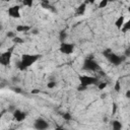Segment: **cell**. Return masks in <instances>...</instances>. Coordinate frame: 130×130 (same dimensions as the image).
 <instances>
[{"mask_svg":"<svg viewBox=\"0 0 130 130\" xmlns=\"http://www.w3.org/2000/svg\"><path fill=\"white\" fill-rule=\"evenodd\" d=\"M41 57V55L39 54H34V55H30V54H23L21 56V60L18 62L17 64V67L19 70L23 71L25 70L26 68H28L30 65H32L35 62H37L39 60V58Z\"/></svg>","mask_w":130,"mask_h":130,"instance_id":"cell-1","label":"cell"},{"mask_svg":"<svg viewBox=\"0 0 130 130\" xmlns=\"http://www.w3.org/2000/svg\"><path fill=\"white\" fill-rule=\"evenodd\" d=\"M103 55H104L113 65H115V66L120 65V64L125 60V56H123V57L118 56V55L114 54V53L111 51V49H106V50L103 52Z\"/></svg>","mask_w":130,"mask_h":130,"instance_id":"cell-2","label":"cell"},{"mask_svg":"<svg viewBox=\"0 0 130 130\" xmlns=\"http://www.w3.org/2000/svg\"><path fill=\"white\" fill-rule=\"evenodd\" d=\"M99 68H100V66H99V64L93 60L92 55L87 56L86 59H85L84 62H83L82 69H84V70H86V71H96Z\"/></svg>","mask_w":130,"mask_h":130,"instance_id":"cell-3","label":"cell"},{"mask_svg":"<svg viewBox=\"0 0 130 130\" xmlns=\"http://www.w3.org/2000/svg\"><path fill=\"white\" fill-rule=\"evenodd\" d=\"M79 81H80V84H82V85H84V86H88V85L96 84L99 80H98V78L92 77V76L80 75V76H79Z\"/></svg>","mask_w":130,"mask_h":130,"instance_id":"cell-4","label":"cell"},{"mask_svg":"<svg viewBox=\"0 0 130 130\" xmlns=\"http://www.w3.org/2000/svg\"><path fill=\"white\" fill-rule=\"evenodd\" d=\"M12 51L13 48H10L8 51L2 53L0 55V64L3 66H8L10 64V59H11V55H12Z\"/></svg>","mask_w":130,"mask_h":130,"instance_id":"cell-5","label":"cell"},{"mask_svg":"<svg viewBox=\"0 0 130 130\" xmlns=\"http://www.w3.org/2000/svg\"><path fill=\"white\" fill-rule=\"evenodd\" d=\"M59 50H60L61 53L66 54V55H69V54H71V53L73 52V50H74V45H73V44H69V43L63 42V43H61Z\"/></svg>","mask_w":130,"mask_h":130,"instance_id":"cell-6","label":"cell"},{"mask_svg":"<svg viewBox=\"0 0 130 130\" xmlns=\"http://www.w3.org/2000/svg\"><path fill=\"white\" fill-rule=\"evenodd\" d=\"M34 127L38 130H44V129H47L49 127V124L47 121H45L44 119H37L34 123Z\"/></svg>","mask_w":130,"mask_h":130,"instance_id":"cell-7","label":"cell"},{"mask_svg":"<svg viewBox=\"0 0 130 130\" xmlns=\"http://www.w3.org/2000/svg\"><path fill=\"white\" fill-rule=\"evenodd\" d=\"M20 7L18 5H14L11 6L10 8H8V15L13 17V18H19L20 17Z\"/></svg>","mask_w":130,"mask_h":130,"instance_id":"cell-8","label":"cell"},{"mask_svg":"<svg viewBox=\"0 0 130 130\" xmlns=\"http://www.w3.org/2000/svg\"><path fill=\"white\" fill-rule=\"evenodd\" d=\"M13 118L17 121V122H21L26 118V113L20 111V110H15L13 112Z\"/></svg>","mask_w":130,"mask_h":130,"instance_id":"cell-9","label":"cell"},{"mask_svg":"<svg viewBox=\"0 0 130 130\" xmlns=\"http://www.w3.org/2000/svg\"><path fill=\"white\" fill-rule=\"evenodd\" d=\"M41 5H42V7L43 8H45V9H48V10H51V11H55V9H54V7L49 3V0H42V2H41Z\"/></svg>","mask_w":130,"mask_h":130,"instance_id":"cell-10","label":"cell"},{"mask_svg":"<svg viewBox=\"0 0 130 130\" xmlns=\"http://www.w3.org/2000/svg\"><path fill=\"white\" fill-rule=\"evenodd\" d=\"M124 20H125V17H124L123 15H121V16H119V17L117 18V20L115 21V25H116V27H117L118 29H121L122 25L124 24Z\"/></svg>","mask_w":130,"mask_h":130,"instance_id":"cell-11","label":"cell"},{"mask_svg":"<svg viewBox=\"0 0 130 130\" xmlns=\"http://www.w3.org/2000/svg\"><path fill=\"white\" fill-rule=\"evenodd\" d=\"M85 9H86V4L85 3L80 4L78 6V8L76 9V15H82L85 12Z\"/></svg>","mask_w":130,"mask_h":130,"instance_id":"cell-12","label":"cell"},{"mask_svg":"<svg viewBox=\"0 0 130 130\" xmlns=\"http://www.w3.org/2000/svg\"><path fill=\"white\" fill-rule=\"evenodd\" d=\"M29 29H30V26H28V25H17L16 26L17 31H27Z\"/></svg>","mask_w":130,"mask_h":130,"instance_id":"cell-13","label":"cell"},{"mask_svg":"<svg viewBox=\"0 0 130 130\" xmlns=\"http://www.w3.org/2000/svg\"><path fill=\"white\" fill-rule=\"evenodd\" d=\"M112 125H113V128H114V130H120L121 128H122V124L119 122V121H114L113 123H112Z\"/></svg>","mask_w":130,"mask_h":130,"instance_id":"cell-14","label":"cell"},{"mask_svg":"<svg viewBox=\"0 0 130 130\" xmlns=\"http://www.w3.org/2000/svg\"><path fill=\"white\" fill-rule=\"evenodd\" d=\"M66 37H67V34H66L65 30H61V31L59 32V40L61 41V43H63V42L65 41Z\"/></svg>","mask_w":130,"mask_h":130,"instance_id":"cell-15","label":"cell"},{"mask_svg":"<svg viewBox=\"0 0 130 130\" xmlns=\"http://www.w3.org/2000/svg\"><path fill=\"white\" fill-rule=\"evenodd\" d=\"M121 29H122V31H124V32H126L127 30H129V29H130V21L125 22V23L122 25Z\"/></svg>","mask_w":130,"mask_h":130,"instance_id":"cell-16","label":"cell"},{"mask_svg":"<svg viewBox=\"0 0 130 130\" xmlns=\"http://www.w3.org/2000/svg\"><path fill=\"white\" fill-rule=\"evenodd\" d=\"M22 2H23V5H25L27 7H31L34 0H22Z\"/></svg>","mask_w":130,"mask_h":130,"instance_id":"cell-17","label":"cell"},{"mask_svg":"<svg viewBox=\"0 0 130 130\" xmlns=\"http://www.w3.org/2000/svg\"><path fill=\"white\" fill-rule=\"evenodd\" d=\"M13 42H14V43H17V44L23 43L22 39H21V38H18V37H14V38H13Z\"/></svg>","mask_w":130,"mask_h":130,"instance_id":"cell-18","label":"cell"},{"mask_svg":"<svg viewBox=\"0 0 130 130\" xmlns=\"http://www.w3.org/2000/svg\"><path fill=\"white\" fill-rule=\"evenodd\" d=\"M63 118H64L65 120H67V121H69V120L72 119V118H71V115H70L69 113H65V114H63Z\"/></svg>","mask_w":130,"mask_h":130,"instance_id":"cell-19","label":"cell"},{"mask_svg":"<svg viewBox=\"0 0 130 130\" xmlns=\"http://www.w3.org/2000/svg\"><path fill=\"white\" fill-rule=\"evenodd\" d=\"M115 90H116V91H120V81H119V80L116 81V84H115Z\"/></svg>","mask_w":130,"mask_h":130,"instance_id":"cell-20","label":"cell"},{"mask_svg":"<svg viewBox=\"0 0 130 130\" xmlns=\"http://www.w3.org/2000/svg\"><path fill=\"white\" fill-rule=\"evenodd\" d=\"M55 85H56V82L55 81H50L48 83V87L49 88H53V87H55Z\"/></svg>","mask_w":130,"mask_h":130,"instance_id":"cell-21","label":"cell"},{"mask_svg":"<svg viewBox=\"0 0 130 130\" xmlns=\"http://www.w3.org/2000/svg\"><path fill=\"white\" fill-rule=\"evenodd\" d=\"M106 86H107V83H106V82H101V83L99 84V88H100V89H104Z\"/></svg>","mask_w":130,"mask_h":130,"instance_id":"cell-22","label":"cell"},{"mask_svg":"<svg viewBox=\"0 0 130 130\" xmlns=\"http://www.w3.org/2000/svg\"><path fill=\"white\" fill-rule=\"evenodd\" d=\"M86 87H87V86H84V85L80 84V85L77 87V90H79V91H81V90H85V89H86Z\"/></svg>","mask_w":130,"mask_h":130,"instance_id":"cell-23","label":"cell"},{"mask_svg":"<svg viewBox=\"0 0 130 130\" xmlns=\"http://www.w3.org/2000/svg\"><path fill=\"white\" fill-rule=\"evenodd\" d=\"M7 37H9V38H12V39H13V38L15 37V34H14L13 31H8V32H7Z\"/></svg>","mask_w":130,"mask_h":130,"instance_id":"cell-24","label":"cell"},{"mask_svg":"<svg viewBox=\"0 0 130 130\" xmlns=\"http://www.w3.org/2000/svg\"><path fill=\"white\" fill-rule=\"evenodd\" d=\"M116 111H117V105L116 104H113V109H112V114H116Z\"/></svg>","mask_w":130,"mask_h":130,"instance_id":"cell-25","label":"cell"},{"mask_svg":"<svg viewBox=\"0 0 130 130\" xmlns=\"http://www.w3.org/2000/svg\"><path fill=\"white\" fill-rule=\"evenodd\" d=\"M12 89H13V91H15V92H18V93H19V92H21L20 88H18V87H13Z\"/></svg>","mask_w":130,"mask_h":130,"instance_id":"cell-26","label":"cell"},{"mask_svg":"<svg viewBox=\"0 0 130 130\" xmlns=\"http://www.w3.org/2000/svg\"><path fill=\"white\" fill-rule=\"evenodd\" d=\"M125 55H126V56H129V55H130V50H129V49H127V50H126Z\"/></svg>","mask_w":130,"mask_h":130,"instance_id":"cell-27","label":"cell"},{"mask_svg":"<svg viewBox=\"0 0 130 130\" xmlns=\"http://www.w3.org/2000/svg\"><path fill=\"white\" fill-rule=\"evenodd\" d=\"M126 98H127V99L130 98V90H127V92H126Z\"/></svg>","mask_w":130,"mask_h":130,"instance_id":"cell-28","label":"cell"},{"mask_svg":"<svg viewBox=\"0 0 130 130\" xmlns=\"http://www.w3.org/2000/svg\"><path fill=\"white\" fill-rule=\"evenodd\" d=\"M40 90L39 89H35V90H31V93H38Z\"/></svg>","mask_w":130,"mask_h":130,"instance_id":"cell-29","label":"cell"},{"mask_svg":"<svg viewBox=\"0 0 130 130\" xmlns=\"http://www.w3.org/2000/svg\"><path fill=\"white\" fill-rule=\"evenodd\" d=\"M94 1H95V0H86L87 3H94Z\"/></svg>","mask_w":130,"mask_h":130,"instance_id":"cell-30","label":"cell"},{"mask_svg":"<svg viewBox=\"0 0 130 130\" xmlns=\"http://www.w3.org/2000/svg\"><path fill=\"white\" fill-rule=\"evenodd\" d=\"M1 118H2V114L0 113V121H1Z\"/></svg>","mask_w":130,"mask_h":130,"instance_id":"cell-31","label":"cell"},{"mask_svg":"<svg viewBox=\"0 0 130 130\" xmlns=\"http://www.w3.org/2000/svg\"><path fill=\"white\" fill-rule=\"evenodd\" d=\"M113 1H116V0H109V2H113Z\"/></svg>","mask_w":130,"mask_h":130,"instance_id":"cell-32","label":"cell"},{"mask_svg":"<svg viewBox=\"0 0 130 130\" xmlns=\"http://www.w3.org/2000/svg\"><path fill=\"white\" fill-rule=\"evenodd\" d=\"M5 1H7V2H9V1H10V0H5Z\"/></svg>","mask_w":130,"mask_h":130,"instance_id":"cell-33","label":"cell"},{"mask_svg":"<svg viewBox=\"0 0 130 130\" xmlns=\"http://www.w3.org/2000/svg\"><path fill=\"white\" fill-rule=\"evenodd\" d=\"M0 30H1V25H0Z\"/></svg>","mask_w":130,"mask_h":130,"instance_id":"cell-34","label":"cell"},{"mask_svg":"<svg viewBox=\"0 0 130 130\" xmlns=\"http://www.w3.org/2000/svg\"><path fill=\"white\" fill-rule=\"evenodd\" d=\"M106 1H108V2H109V0H106Z\"/></svg>","mask_w":130,"mask_h":130,"instance_id":"cell-35","label":"cell"}]
</instances>
